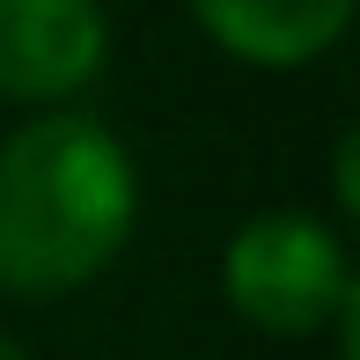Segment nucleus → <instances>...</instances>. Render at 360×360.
Returning a JSON list of instances; mask_svg holds the SVG:
<instances>
[{
    "instance_id": "1",
    "label": "nucleus",
    "mask_w": 360,
    "mask_h": 360,
    "mask_svg": "<svg viewBox=\"0 0 360 360\" xmlns=\"http://www.w3.org/2000/svg\"><path fill=\"white\" fill-rule=\"evenodd\" d=\"M140 221V169L89 110H44L0 140V287L22 302L89 287Z\"/></svg>"
},
{
    "instance_id": "2",
    "label": "nucleus",
    "mask_w": 360,
    "mask_h": 360,
    "mask_svg": "<svg viewBox=\"0 0 360 360\" xmlns=\"http://www.w3.org/2000/svg\"><path fill=\"white\" fill-rule=\"evenodd\" d=\"M221 294L243 323L280 338H309L323 323H338V309L353 302V272H346V243L331 236L316 214H272L243 221L221 250Z\"/></svg>"
},
{
    "instance_id": "3",
    "label": "nucleus",
    "mask_w": 360,
    "mask_h": 360,
    "mask_svg": "<svg viewBox=\"0 0 360 360\" xmlns=\"http://www.w3.org/2000/svg\"><path fill=\"white\" fill-rule=\"evenodd\" d=\"M110 22L96 0H0V96L67 103L103 74Z\"/></svg>"
},
{
    "instance_id": "4",
    "label": "nucleus",
    "mask_w": 360,
    "mask_h": 360,
    "mask_svg": "<svg viewBox=\"0 0 360 360\" xmlns=\"http://www.w3.org/2000/svg\"><path fill=\"white\" fill-rule=\"evenodd\" d=\"M191 15L243 67H309L338 44L353 0H191Z\"/></svg>"
},
{
    "instance_id": "5",
    "label": "nucleus",
    "mask_w": 360,
    "mask_h": 360,
    "mask_svg": "<svg viewBox=\"0 0 360 360\" xmlns=\"http://www.w3.org/2000/svg\"><path fill=\"white\" fill-rule=\"evenodd\" d=\"M0 360H30V353H22V346H15V338H8V331H0Z\"/></svg>"
}]
</instances>
